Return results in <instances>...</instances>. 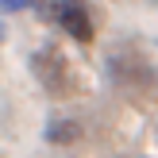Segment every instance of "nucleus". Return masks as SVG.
Listing matches in <instances>:
<instances>
[{"label": "nucleus", "instance_id": "obj_4", "mask_svg": "<svg viewBox=\"0 0 158 158\" xmlns=\"http://www.w3.org/2000/svg\"><path fill=\"white\" fill-rule=\"evenodd\" d=\"M46 4V0H0V15H12V12H31V8Z\"/></svg>", "mask_w": 158, "mask_h": 158}, {"label": "nucleus", "instance_id": "obj_3", "mask_svg": "<svg viewBox=\"0 0 158 158\" xmlns=\"http://www.w3.org/2000/svg\"><path fill=\"white\" fill-rule=\"evenodd\" d=\"M43 139L54 143V147L77 143V139H81V123H77V120H50V123L43 127Z\"/></svg>", "mask_w": 158, "mask_h": 158}, {"label": "nucleus", "instance_id": "obj_2", "mask_svg": "<svg viewBox=\"0 0 158 158\" xmlns=\"http://www.w3.org/2000/svg\"><path fill=\"white\" fill-rule=\"evenodd\" d=\"M31 73H35L39 85H43L46 93H54V97H62V93H66V85H69V69H66V62H62V54L50 50V46L31 54Z\"/></svg>", "mask_w": 158, "mask_h": 158}, {"label": "nucleus", "instance_id": "obj_5", "mask_svg": "<svg viewBox=\"0 0 158 158\" xmlns=\"http://www.w3.org/2000/svg\"><path fill=\"white\" fill-rule=\"evenodd\" d=\"M154 4H158V0H154Z\"/></svg>", "mask_w": 158, "mask_h": 158}, {"label": "nucleus", "instance_id": "obj_1", "mask_svg": "<svg viewBox=\"0 0 158 158\" xmlns=\"http://www.w3.org/2000/svg\"><path fill=\"white\" fill-rule=\"evenodd\" d=\"M54 23H58L73 43H93V35H97L85 0H58V4H54Z\"/></svg>", "mask_w": 158, "mask_h": 158}]
</instances>
